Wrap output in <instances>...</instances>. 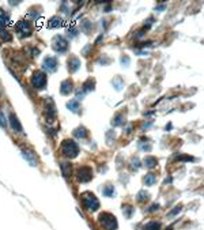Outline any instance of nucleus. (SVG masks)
<instances>
[{"label": "nucleus", "mask_w": 204, "mask_h": 230, "mask_svg": "<svg viewBox=\"0 0 204 230\" xmlns=\"http://www.w3.org/2000/svg\"><path fill=\"white\" fill-rule=\"evenodd\" d=\"M180 211H181V207H176V208H174V210L172 211V213H169V217H174L176 214H178Z\"/></svg>", "instance_id": "nucleus-25"}, {"label": "nucleus", "mask_w": 204, "mask_h": 230, "mask_svg": "<svg viewBox=\"0 0 204 230\" xmlns=\"http://www.w3.org/2000/svg\"><path fill=\"white\" fill-rule=\"evenodd\" d=\"M0 125H2V127H6L7 125L6 116H4V113H3L2 110H0Z\"/></svg>", "instance_id": "nucleus-24"}, {"label": "nucleus", "mask_w": 204, "mask_h": 230, "mask_svg": "<svg viewBox=\"0 0 204 230\" xmlns=\"http://www.w3.org/2000/svg\"><path fill=\"white\" fill-rule=\"evenodd\" d=\"M79 67H80V61L76 57H71L68 60V70L71 71V72H75Z\"/></svg>", "instance_id": "nucleus-13"}, {"label": "nucleus", "mask_w": 204, "mask_h": 230, "mask_svg": "<svg viewBox=\"0 0 204 230\" xmlns=\"http://www.w3.org/2000/svg\"><path fill=\"white\" fill-rule=\"evenodd\" d=\"M113 193H114V188L113 187L107 185V187L103 188V195H105L106 198H109V196H113Z\"/></svg>", "instance_id": "nucleus-21"}, {"label": "nucleus", "mask_w": 204, "mask_h": 230, "mask_svg": "<svg viewBox=\"0 0 204 230\" xmlns=\"http://www.w3.org/2000/svg\"><path fill=\"white\" fill-rule=\"evenodd\" d=\"M61 94L63 95H67V94H69L72 91V82L71 81H64L61 83Z\"/></svg>", "instance_id": "nucleus-11"}, {"label": "nucleus", "mask_w": 204, "mask_h": 230, "mask_svg": "<svg viewBox=\"0 0 204 230\" xmlns=\"http://www.w3.org/2000/svg\"><path fill=\"white\" fill-rule=\"evenodd\" d=\"M155 183H157V176L155 174H147L146 177H144V184H146L147 187L154 185Z\"/></svg>", "instance_id": "nucleus-15"}, {"label": "nucleus", "mask_w": 204, "mask_h": 230, "mask_svg": "<svg viewBox=\"0 0 204 230\" xmlns=\"http://www.w3.org/2000/svg\"><path fill=\"white\" fill-rule=\"evenodd\" d=\"M99 223L105 230H116L117 229V219L109 213H102L99 215Z\"/></svg>", "instance_id": "nucleus-2"}, {"label": "nucleus", "mask_w": 204, "mask_h": 230, "mask_svg": "<svg viewBox=\"0 0 204 230\" xmlns=\"http://www.w3.org/2000/svg\"><path fill=\"white\" fill-rule=\"evenodd\" d=\"M67 106H68V109H71L72 112H76L78 109H79V101H78V100L69 101V102L67 104Z\"/></svg>", "instance_id": "nucleus-18"}, {"label": "nucleus", "mask_w": 204, "mask_h": 230, "mask_svg": "<svg viewBox=\"0 0 204 230\" xmlns=\"http://www.w3.org/2000/svg\"><path fill=\"white\" fill-rule=\"evenodd\" d=\"M10 125L15 132H22V125H21L19 120H18V117L14 115V113L10 115Z\"/></svg>", "instance_id": "nucleus-10"}, {"label": "nucleus", "mask_w": 204, "mask_h": 230, "mask_svg": "<svg viewBox=\"0 0 204 230\" xmlns=\"http://www.w3.org/2000/svg\"><path fill=\"white\" fill-rule=\"evenodd\" d=\"M159 228H161V225L158 222H150L144 226V230H159Z\"/></svg>", "instance_id": "nucleus-20"}, {"label": "nucleus", "mask_w": 204, "mask_h": 230, "mask_svg": "<svg viewBox=\"0 0 204 230\" xmlns=\"http://www.w3.org/2000/svg\"><path fill=\"white\" fill-rule=\"evenodd\" d=\"M158 164V161H157V158H154V157H146L144 158V165H146L147 168H154L155 165Z\"/></svg>", "instance_id": "nucleus-16"}, {"label": "nucleus", "mask_w": 204, "mask_h": 230, "mask_svg": "<svg viewBox=\"0 0 204 230\" xmlns=\"http://www.w3.org/2000/svg\"><path fill=\"white\" fill-rule=\"evenodd\" d=\"M82 202H83V206L90 211H97L99 208L98 199L93 193H90V192H86V193L82 195Z\"/></svg>", "instance_id": "nucleus-3"}, {"label": "nucleus", "mask_w": 204, "mask_h": 230, "mask_svg": "<svg viewBox=\"0 0 204 230\" xmlns=\"http://www.w3.org/2000/svg\"><path fill=\"white\" fill-rule=\"evenodd\" d=\"M0 38H2L3 41H6V42H8V41L12 40V37H11V34L8 32H6L4 29H2L0 30Z\"/></svg>", "instance_id": "nucleus-19"}, {"label": "nucleus", "mask_w": 204, "mask_h": 230, "mask_svg": "<svg viewBox=\"0 0 204 230\" xmlns=\"http://www.w3.org/2000/svg\"><path fill=\"white\" fill-rule=\"evenodd\" d=\"M158 207H159L158 204H153V206L150 207V210H148V211H150V213H154L155 210H158Z\"/></svg>", "instance_id": "nucleus-27"}, {"label": "nucleus", "mask_w": 204, "mask_h": 230, "mask_svg": "<svg viewBox=\"0 0 204 230\" xmlns=\"http://www.w3.org/2000/svg\"><path fill=\"white\" fill-rule=\"evenodd\" d=\"M124 211H125V215H127L128 218L131 217V214H132V208L129 206H127V207H124Z\"/></svg>", "instance_id": "nucleus-26"}, {"label": "nucleus", "mask_w": 204, "mask_h": 230, "mask_svg": "<svg viewBox=\"0 0 204 230\" xmlns=\"http://www.w3.org/2000/svg\"><path fill=\"white\" fill-rule=\"evenodd\" d=\"M8 22H10V17H8V14H7L4 10L0 8V30L4 29V26H6L7 23H8Z\"/></svg>", "instance_id": "nucleus-12"}, {"label": "nucleus", "mask_w": 204, "mask_h": 230, "mask_svg": "<svg viewBox=\"0 0 204 230\" xmlns=\"http://www.w3.org/2000/svg\"><path fill=\"white\" fill-rule=\"evenodd\" d=\"M15 30L21 37H29L33 33V27H31L30 22H27V21H19L17 23Z\"/></svg>", "instance_id": "nucleus-4"}, {"label": "nucleus", "mask_w": 204, "mask_h": 230, "mask_svg": "<svg viewBox=\"0 0 204 230\" xmlns=\"http://www.w3.org/2000/svg\"><path fill=\"white\" fill-rule=\"evenodd\" d=\"M59 26H61V19L59 17H53L49 22H48V27H49V29L59 27Z\"/></svg>", "instance_id": "nucleus-14"}, {"label": "nucleus", "mask_w": 204, "mask_h": 230, "mask_svg": "<svg viewBox=\"0 0 204 230\" xmlns=\"http://www.w3.org/2000/svg\"><path fill=\"white\" fill-rule=\"evenodd\" d=\"M74 135H75V136H78V138H84L87 134H86V130H84V128H78V130H75Z\"/></svg>", "instance_id": "nucleus-22"}, {"label": "nucleus", "mask_w": 204, "mask_h": 230, "mask_svg": "<svg viewBox=\"0 0 204 230\" xmlns=\"http://www.w3.org/2000/svg\"><path fill=\"white\" fill-rule=\"evenodd\" d=\"M147 199H148V193H146L144 191L139 192V195H138V200L139 202H144V200H147Z\"/></svg>", "instance_id": "nucleus-23"}, {"label": "nucleus", "mask_w": 204, "mask_h": 230, "mask_svg": "<svg viewBox=\"0 0 204 230\" xmlns=\"http://www.w3.org/2000/svg\"><path fill=\"white\" fill-rule=\"evenodd\" d=\"M61 151L65 157L68 158H75L79 153V147L74 140H69V139H65L64 142L61 143Z\"/></svg>", "instance_id": "nucleus-1"}, {"label": "nucleus", "mask_w": 204, "mask_h": 230, "mask_svg": "<svg viewBox=\"0 0 204 230\" xmlns=\"http://www.w3.org/2000/svg\"><path fill=\"white\" fill-rule=\"evenodd\" d=\"M31 85L34 86L36 89H42L45 87L46 85V76L42 71H36L31 76Z\"/></svg>", "instance_id": "nucleus-5"}, {"label": "nucleus", "mask_w": 204, "mask_h": 230, "mask_svg": "<svg viewBox=\"0 0 204 230\" xmlns=\"http://www.w3.org/2000/svg\"><path fill=\"white\" fill-rule=\"evenodd\" d=\"M57 67V60L56 57H46L44 60V68L48 70L49 72H53Z\"/></svg>", "instance_id": "nucleus-8"}, {"label": "nucleus", "mask_w": 204, "mask_h": 230, "mask_svg": "<svg viewBox=\"0 0 204 230\" xmlns=\"http://www.w3.org/2000/svg\"><path fill=\"white\" fill-rule=\"evenodd\" d=\"M76 179H78V181H80V183L90 181V180L93 179V170L90 168H87V166L80 168L79 170L76 172Z\"/></svg>", "instance_id": "nucleus-6"}, {"label": "nucleus", "mask_w": 204, "mask_h": 230, "mask_svg": "<svg viewBox=\"0 0 204 230\" xmlns=\"http://www.w3.org/2000/svg\"><path fill=\"white\" fill-rule=\"evenodd\" d=\"M22 155H23V158L31 165V166H36L37 165V157L33 151H30V150H22Z\"/></svg>", "instance_id": "nucleus-9"}, {"label": "nucleus", "mask_w": 204, "mask_h": 230, "mask_svg": "<svg viewBox=\"0 0 204 230\" xmlns=\"http://www.w3.org/2000/svg\"><path fill=\"white\" fill-rule=\"evenodd\" d=\"M61 168V172H63V176L64 177H68L69 174H71V165L67 164V162H63V164L60 165Z\"/></svg>", "instance_id": "nucleus-17"}, {"label": "nucleus", "mask_w": 204, "mask_h": 230, "mask_svg": "<svg viewBox=\"0 0 204 230\" xmlns=\"http://www.w3.org/2000/svg\"><path fill=\"white\" fill-rule=\"evenodd\" d=\"M52 45H53L55 51L59 52V53H61V52H64L67 49V40L64 38V37H61V36H57V37H55Z\"/></svg>", "instance_id": "nucleus-7"}]
</instances>
